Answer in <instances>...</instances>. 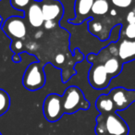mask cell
<instances>
[{"instance_id":"cell-28","label":"cell","mask_w":135,"mask_h":135,"mask_svg":"<svg viewBox=\"0 0 135 135\" xmlns=\"http://www.w3.org/2000/svg\"><path fill=\"white\" fill-rule=\"evenodd\" d=\"M0 135H2V133H1V132H0Z\"/></svg>"},{"instance_id":"cell-15","label":"cell","mask_w":135,"mask_h":135,"mask_svg":"<svg viewBox=\"0 0 135 135\" xmlns=\"http://www.w3.org/2000/svg\"><path fill=\"white\" fill-rule=\"evenodd\" d=\"M10 107V96L7 91L0 89V117L6 114Z\"/></svg>"},{"instance_id":"cell-26","label":"cell","mask_w":135,"mask_h":135,"mask_svg":"<svg viewBox=\"0 0 135 135\" xmlns=\"http://www.w3.org/2000/svg\"><path fill=\"white\" fill-rule=\"evenodd\" d=\"M110 15H111V16H116V15H117V10H116V9H114V8L110 9Z\"/></svg>"},{"instance_id":"cell-19","label":"cell","mask_w":135,"mask_h":135,"mask_svg":"<svg viewBox=\"0 0 135 135\" xmlns=\"http://www.w3.org/2000/svg\"><path fill=\"white\" fill-rule=\"evenodd\" d=\"M125 37L129 40H135V24H128L124 31Z\"/></svg>"},{"instance_id":"cell-29","label":"cell","mask_w":135,"mask_h":135,"mask_svg":"<svg viewBox=\"0 0 135 135\" xmlns=\"http://www.w3.org/2000/svg\"><path fill=\"white\" fill-rule=\"evenodd\" d=\"M134 12H135V9H134Z\"/></svg>"},{"instance_id":"cell-12","label":"cell","mask_w":135,"mask_h":135,"mask_svg":"<svg viewBox=\"0 0 135 135\" xmlns=\"http://www.w3.org/2000/svg\"><path fill=\"white\" fill-rule=\"evenodd\" d=\"M95 107L100 114H108L117 112L114 103L108 94H101L97 97L95 102Z\"/></svg>"},{"instance_id":"cell-6","label":"cell","mask_w":135,"mask_h":135,"mask_svg":"<svg viewBox=\"0 0 135 135\" xmlns=\"http://www.w3.org/2000/svg\"><path fill=\"white\" fill-rule=\"evenodd\" d=\"M114 103L116 111H123L135 102V90H129L123 87L113 88L107 94Z\"/></svg>"},{"instance_id":"cell-1","label":"cell","mask_w":135,"mask_h":135,"mask_svg":"<svg viewBox=\"0 0 135 135\" xmlns=\"http://www.w3.org/2000/svg\"><path fill=\"white\" fill-rule=\"evenodd\" d=\"M94 132L96 135H129V128L117 112H112L97 116Z\"/></svg>"},{"instance_id":"cell-8","label":"cell","mask_w":135,"mask_h":135,"mask_svg":"<svg viewBox=\"0 0 135 135\" xmlns=\"http://www.w3.org/2000/svg\"><path fill=\"white\" fill-rule=\"evenodd\" d=\"M42 11L45 21H60L64 14V7L59 0H42Z\"/></svg>"},{"instance_id":"cell-9","label":"cell","mask_w":135,"mask_h":135,"mask_svg":"<svg viewBox=\"0 0 135 135\" xmlns=\"http://www.w3.org/2000/svg\"><path fill=\"white\" fill-rule=\"evenodd\" d=\"M94 0H75L74 11L76 14L75 19L70 20V22L72 24H81L83 20L86 19L87 16L92 12V8Z\"/></svg>"},{"instance_id":"cell-22","label":"cell","mask_w":135,"mask_h":135,"mask_svg":"<svg viewBox=\"0 0 135 135\" xmlns=\"http://www.w3.org/2000/svg\"><path fill=\"white\" fill-rule=\"evenodd\" d=\"M44 26H45V28L47 29V30H50V29H54L55 27L56 26V21H45V23H44Z\"/></svg>"},{"instance_id":"cell-10","label":"cell","mask_w":135,"mask_h":135,"mask_svg":"<svg viewBox=\"0 0 135 135\" xmlns=\"http://www.w3.org/2000/svg\"><path fill=\"white\" fill-rule=\"evenodd\" d=\"M27 20L33 28H41L45 23L41 1H33L27 9Z\"/></svg>"},{"instance_id":"cell-3","label":"cell","mask_w":135,"mask_h":135,"mask_svg":"<svg viewBox=\"0 0 135 135\" xmlns=\"http://www.w3.org/2000/svg\"><path fill=\"white\" fill-rule=\"evenodd\" d=\"M22 84L25 89L32 92L43 88L45 84V73L42 62L37 60L26 68L22 77Z\"/></svg>"},{"instance_id":"cell-27","label":"cell","mask_w":135,"mask_h":135,"mask_svg":"<svg viewBox=\"0 0 135 135\" xmlns=\"http://www.w3.org/2000/svg\"><path fill=\"white\" fill-rule=\"evenodd\" d=\"M3 23H4V21L2 20V18H1V16H0V29L2 28L3 26Z\"/></svg>"},{"instance_id":"cell-20","label":"cell","mask_w":135,"mask_h":135,"mask_svg":"<svg viewBox=\"0 0 135 135\" xmlns=\"http://www.w3.org/2000/svg\"><path fill=\"white\" fill-rule=\"evenodd\" d=\"M111 2L115 7L120 8H127L132 4L133 0H111Z\"/></svg>"},{"instance_id":"cell-23","label":"cell","mask_w":135,"mask_h":135,"mask_svg":"<svg viewBox=\"0 0 135 135\" xmlns=\"http://www.w3.org/2000/svg\"><path fill=\"white\" fill-rule=\"evenodd\" d=\"M56 61L57 62L58 64H62L64 61H65V56L64 54H58L56 55Z\"/></svg>"},{"instance_id":"cell-14","label":"cell","mask_w":135,"mask_h":135,"mask_svg":"<svg viewBox=\"0 0 135 135\" xmlns=\"http://www.w3.org/2000/svg\"><path fill=\"white\" fill-rule=\"evenodd\" d=\"M110 9L107 0H94L92 8V13L97 16L105 15Z\"/></svg>"},{"instance_id":"cell-13","label":"cell","mask_w":135,"mask_h":135,"mask_svg":"<svg viewBox=\"0 0 135 135\" xmlns=\"http://www.w3.org/2000/svg\"><path fill=\"white\" fill-rule=\"evenodd\" d=\"M104 67L107 73L109 74V76L111 78H114L121 72L123 62L117 56H111L108 59L105 60V62L104 63Z\"/></svg>"},{"instance_id":"cell-16","label":"cell","mask_w":135,"mask_h":135,"mask_svg":"<svg viewBox=\"0 0 135 135\" xmlns=\"http://www.w3.org/2000/svg\"><path fill=\"white\" fill-rule=\"evenodd\" d=\"M33 1L34 0H10V4L15 9L25 12V9H28L29 6Z\"/></svg>"},{"instance_id":"cell-2","label":"cell","mask_w":135,"mask_h":135,"mask_svg":"<svg viewBox=\"0 0 135 135\" xmlns=\"http://www.w3.org/2000/svg\"><path fill=\"white\" fill-rule=\"evenodd\" d=\"M62 105L65 114L71 115L79 110H88L90 102L85 98L83 91L77 86H69L62 95Z\"/></svg>"},{"instance_id":"cell-11","label":"cell","mask_w":135,"mask_h":135,"mask_svg":"<svg viewBox=\"0 0 135 135\" xmlns=\"http://www.w3.org/2000/svg\"><path fill=\"white\" fill-rule=\"evenodd\" d=\"M118 56L122 62L135 59V40H122L118 47Z\"/></svg>"},{"instance_id":"cell-21","label":"cell","mask_w":135,"mask_h":135,"mask_svg":"<svg viewBox=\"0 0 135 135\" xmlns=\"http://www.w3.org/2000/svg\"><path fill=\"white\" fill-rule=\"evenodd\" d=\"M126 21H127L128 24H135V12L134 10L129 12L126 17Z\"/></svg>"},{"instance_id":"cell-7","label":"cell","mask_w":135,"mask_h":135,"mask_svg":"<svg viewBox=\"0 0 135 135\" xmlns=\"http://www.w3.org/2000/svg\"><path fill=\"white\" fill-rule=\"evenodd\" d=\"M111 79L112 78L105 70L104 64L93 66L88 74L89 83L95 90H104L107 88Z\"/></svg>"},{"instance_id":"cell-5","label":"cell","mask_w":135,"mask_h":135,"mask_svg":"<svg viewBox=\"0 0 135 135\" xmlns=\"http://www.w3.org/2000/svg\"><path fill=\"white\" fill-rule=\"evenodd\" d=\"M43 113L48 122H56L65 113L62 105V96L57 94H49L43 104Z\"/></svg>"},{"instance_id":"cell-4","label":"cell","mask_w":135,"mask_h":135,"mask_svg":"<svg viewBox=\"0 0 135 135\" xmlns=\"http://www.w3.org/2000/svg\"><path fill=\"white\" fill-rule=\"evenodd\" d=\"M2 30L11 40H25L28 33L25 19L20 16H11L4 21Z\"/></svg>"},{"instance_id":"cell-24","label":"cell","mask_w":135,"mask_h":135,"mask_svg":"<svg viewBox=\"0 0 135 135\" xmlns=\"http://www.w3.org/2000/svg\"><path fill=\"white\" fill-rule=\"evenodd\" d=\"M12 61L15 62V63H19V62L21 61V57L20 54H14L13 56H12Z\"/></svg>"},{"instance_id":"cell-25","label":"cell","mask_w":135,"mask_h":135,"mask_svg":"<svg viewBox=\"0 0 135 135\" xmlns=\"http://www.w3.org/2000/svg\"><path fill=\"white\" fill-rule=\"evenodd\" d=\"M43 34H44V32L42 30H38V31H36V32H35V39H39V38H41L42 36H43Z\"/></svg>"},{"instance_id":"cell-17","label":"cell","mask_w":135,"mask_h":135,"mask_svg":"<svg viewBox=\"0 0 135 135\" xmlns=\"http://www.w3.org/2000/svg\"><path fill=\"white\" fill-rule=\"evenodd\" d=\"M88 25H89V32L101 40V32L104 29L103 24L101 22H99V21H90L88 23Z\"/></svg>"},{"instance_id":"cell-18","label":"cell","mask_w":135,"mask_h":135,"mask_svg":"<svg viewBox=\"0 0 135 135\" xmlns=\"http://www.w3.org/2000/svg\"><path fill=\"white\" fill-rule=\"evenodd\" d=\"M23 42L21 40H12V43L10 45V49L14 54H20L23 52Z\"/></svg>"}]
</instances>
